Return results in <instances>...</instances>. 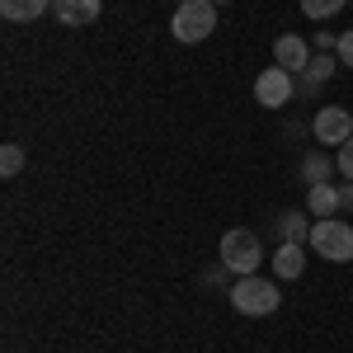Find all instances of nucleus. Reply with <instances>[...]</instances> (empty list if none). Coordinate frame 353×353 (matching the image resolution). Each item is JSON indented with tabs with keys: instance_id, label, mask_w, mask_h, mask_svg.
I'll list each match as a JSON object with an SVG mask.
<instances>
[{
	"instance_id": "1",
	"label": "nucleus",
	"mask_w": 353,
	"mask_h": 353,
	"mask_svg": "<svg viewBox=\"0 0 353 353\" xmlns=\"http://www.w3.org/2000/svg\"><path fill=\"white\" fill-rule=\"evenodd\" d=\"M306 250L321 254L325 264H349V259H353V226L344 217L311 221V241H306Z\"/></svg>"
},
{
	"instance_id": "2",
	"label": "nucleus",
	"mask_w": 353,
	"mask_h": 353,
	"mask_svg": "<svg viewBox=\"0 0 353 353\" xmlns=\"http://www.w3.org/2000/svg\"><path fill=\"white\" fill-rule=\"evenodd\" d=\"M278 301H283V292H278V283H273V278L245 273V278L231 283V306H236L241 316H273V311H278Z\"/></svg>"
},
{
	"instance_id": "3",
	"label": "nucleus",
	"mask_w": 353,
	"mask_h": 353,
	"mask_svg": "<svg viewBox=\"0 0 353 353\" xmlns=\"http://www.w3.org/2000/svg\"><path fill=\"white\" fill-rule=\"evenodd\" d=\"M221 264L236 273V278L259 273V264H264V245H259V236H254L250 226H231V231L221 236Z\"/></svg>"
},
{
	"instance_id": "4",
	"label": "nucleus",
	"mask_w": 353,
	"mask_h": 353,
	"mask_svg": "<svg viewBox=\"0 0 353 353\" xmlns=\"http://www.w3.org/2000/svg\"><path fill=\"white\" fill-rule=\"evenodd\" d=\"M212 28H217V5L212 0H179L174 19H170V33L179 43H203Z\"/></svg>"
},
{
	"instance_id": "5",
	"label": "nucleus",
	"mask_w": 353,
	"mask_h": 353,
	"mask_svg": "<svg viewBox=\"0 0 353 353\" xmlns=\"http://www.w3.org/2000/svg\"><path fill=\"white\" fill-rule=\"evenodd\" d=\"M292 99H297V76H292V71L264 66V71L254 76V104H264V109H288Z\"/></svg>"
},
{
	"instance_id": "6",
	"label": "nucleus",
	"mask_w": 353,
	"mask_h": 353,
	"mask_svg": "<svg viewBox=\"0 0 353 353\" xmlns=\"http://www.w3.org/2000/svg\"><path fill=\"white\" fill-rule=\"evenodd\" d=\"M311 137H316L325 151H330V146L339 151V146H344V141L353 137V113H349V109H339V104H325V109H316V118H311Z\"/></svg>"
},
{
	"instance_id": "7",
	"label": "nucleus",
	"mask_w": 353,
	"mask_h": 353,
	"mask_svg": "<svg viewBox=\"0 0 353 353\" xmlns=\"http://www.w3.org/2000/svg\"><path fill=\"white\" fill-rule=\"evenodd\" d=\"M311 43L306 38H297V33H283L278 43H273V66H283V71H292V76H301L306 66H311Z\"/></svg>"
},
{
	"instance_id": "8",
	"label": "nucleus",
	"mask_w": 353,
	"mask_h": 353,
	"mask_svg": "<svg viewBox=\"0 0 353 353\" xmlns=\"http://www.w3.org/2000/svg\"><path fill=\"white\" fill-rule=\"evenodd\" d=\"M52 14L66 28H90L104 14V0H52Z\"/></svg>"
},
{
	"instance_id": "9",
	"label": "nucleus",
	"mask_w": 353,
	"mask_h": 353,
	"mask_svg": "<svg viewBox=\"0 0 353 353\" xmlns=\"http://www.w3.org/2000/svg\"><path fill=\"white\" fill-rule=\"evenodd\" d=\"M273 273H278L283 283H292V278H301V273H306V245L278 241V250H273Z\"/></svg>"
},
{
	"instance_id": "10",
	"label": "nucleus",
	"mask_w": 353,
	"mask_h": 353,
	"mask_svg": "<svg viewBox=\"0 0 353 353\" xmlns=\"http://www.w3.org/2000/svg\"><path fill=\"white\" fill-rule=\"evenodd\" d=\"M330 174H339V165H334V156H330L325 146H316V151L301 156V179H306V189H311V184H330Z\"/></svg>"
},
{
	"instance_id": "11",
	"label": "nucleus",
	"mask_w": 353,
	"mask_h": 353,
	"mask_svg": "<svg viewBox=\"0 0 353 353\" xmlns=\"http://www.w3.org/2000/svg\"><path fill=\"white\" fill-rule=\"evenodd\" d=\"M306 212L321 217H339V184H311L306 189Z\"/></svg>"
},
{
	"instance_id": "12",
	"label": "nucleus",
	"mask_w": 353,
	"mask_h": 353,
	"mask_svg": "<svg viewBox=\"0 0 353 353\" xmlns=\"http://www.w3.org/2000/svg\"><path fill=\"white\" fill-rule=\"evenodd\" d=\"M273 231H278V241L306 245L311 241V212H278L273 217Z\"/></svg>"
},
{
	"instance_id": "13",
	"label": "nucleus",
	"mask_w": 353,
	"mask_h": 353,
	"mask_svg": "<svg viewBox=\"0 0 353 353\" xmlns=\"http://www.w3.org/2000/svg\"><path fill=\"white\" fill-rule=\"evenodd\" d=\"M52 0H0V14L14 19V24H33L38 14H48Z\"/></svg>"
},
{
	"instance_id": "14",
	"label": "nucleus",
	"mask_w": 353,
	"mask_h": 353,
	"mask_svg": "<svg viewBox=\"0 0 353 353\" xmlns=\"http://www.w3.org/2000/svg\"><path fill=\"white\" fill-rule=\"evenodd\" d=\"M24 146H19V141H5V151H0V174H5V179H14V174H19V170H24Z\"/></svg>"
},
{
	"instance_id": "15",
	"label": "nucleus",
	"mask_w": 353,
	"mask_h": 353,
	"mask_svg": "<svg viewBox=\"0 0 353 353\" xmlns=\"http://www.w3.org/2000/svg\"><path fill=\"white\" fill-rule=\"evenodd\" d=\"M344 5H349V0H301V14H306V19H334Z\"/></svg>"
},
{
	"instance_id": "16",
	"label": "nucleus",
	"mask_w": 353,
	"mask_h": 353,
	"mask_svg": "<svg viewBox=\"0 0 353 353\" xmlns=\"http://www.w3.org/2000/svg\"><path fill=\"white\" fill-rule=\"evenodd\" d=\"M334 57H339V66H344V71H353V28H344V33H339V48H334Z\"/></svg>"
},
{
	"instance_id": "17",
	"label": "nucleus",
	"mask_w": 353,
	"mask_h": 353,
	"mask_svg": "<svg viewBox=\"0 0 353 353\" xmlns=\"http://www.w3.org/2000/svg\"><path fill=\"white\" fill-rule=\"evenodd\" d=\"M334 165H339V174H344V179H353V137L334 151Z\"/></svg>"
},
{
	"instance_id": "18",
	"label": "nucleus",
	"mask_w": 353,
	"mask_h": 353,
	"mask_svg": "<svg viewBox=\"0 0 353 353\" xmlns=\"http://www.w3.org/2000/svg\"><path fill=\"white\" fill-rule=\"evenodd\" d=\"M311 48H316V52H334V48H339V38H334L330 28H321V33L311 38Z\"/></svg>"
},
{
	"instance_id": "19",
	"label": "nucleus",
	"mask_w": 353,
	"mask_h": 353,
	"mask_svg": "<svg viewBox=\"0 0 353 353\" xmlns=\"http://www.w3.org/2000/svg\"><path fill=\"white\" fill-rule=\"evenodd\" d=\"M339 212H353V179L339 184Z\"/></svg>"
},
{
	"instance_id": "20",
	"label": "nucleus",
	"mask_w": 353,
	"mask_h": 353,
	"mask_svg": "<svg viewBox=\"0 0 353 353\" xmlns=\"http://www.w3.org/2000/svg\"><path fill=\"white\" fill-rule=\"evenodd\" d=\"M212 5H231V0H212Z\"/></svg>"
},
{
	"instance_id": "21",
	"label": "nucleus",
	"mask_w": 353,
	"mask_h": 353,
	"mask_svg": "<svg viewBox=\"0 0 353 353\" xmlns=\"http://www.w3.org/2000/svg\"><path fill=\"white\" fill-rule=\"evenodd\" d=\"M349 5H353V0H349Z\"/></svg>"
}]
</instances>
